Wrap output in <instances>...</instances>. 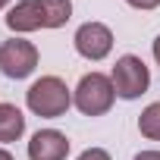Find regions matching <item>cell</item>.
Returning <instances> with one entry per match:
<instances>
[{"instance_id": "6da1fadb", "label": "cell", "mask_w": 160, "mask_h": 160, "mask_svg": "<svg viewBox=\"0 0 160 160\" xmlns=\"http://www.w3.org/2000/svg\"><path fill=\"white\" fill-rule=\"evenodd\" d=\"M72 19V0H19L7 13V28L28 35L38 28H60Z\"/></svg>"}, {"instance_id": "7a4b0ae2", "label": "cell", "mask_w": 160, "mask_h": 160, "mask_svg": "<svg viewBox=\"0 0 160 160\" xmlns=\"http://www.w3.org/2000/svg\"><path fill=\"white\" fill-rule=\"evenodd\" d=\"M25 104L35 116L41 119H57L72 107V91L66 88V82L60 75H41L38 82H32V88L25 91Z\"/></svg>"}, {"instance_id": "3957f363", "label": "cell", "mask_w": 160, "mask_h": 160, "mask_svg": "<svg viewBox=\"0 0 160 160\" xmlns=\"http://www.w3.org/2000/svg\"><path fill=\"white\" fill-rule=\"evenodd\" d=\"M116 101V88L110 82V75L104 72H88L78 78V85L72 91V104L82 116H104Z\"/></svg>"}, {"instance_id": "277c9868", "label": "cell", "mask_w": 160, "mask_h": 160, "mask_svg": "<svg viewBox=\"0 0 160 160\" xmlns=\"http://www.w3.org/2000/svg\"><path fill=\"white\" fill-rule=\"evenodd\" d=\"M110 82H113V88H116V98L135 101V98H141V94L151 88V72H148V66H144L141 57L126 53V57L116 60V66H113V72H110Z\"/></svg>"}, {"instance_id": "5b68a950", "label": "cell", "mask_w": 160, "mask_h": 160, "mask_svg": "<svg viewBox=\"0 0 160 160\" xmlns=\"http://www.w3.org/2000/svg\"><path fill=\"white\" fill-rule=\"evenodd\" d=\"M38 69V47L25 38H10L0 44V72L7 78H28Z\"/></svg>"}, {"instance_id": "8992f818", "label": "cell", "mask_w": 160, "mask_h": 160, "mask_svg": "<svg viewBox=\"0 0 160 160\" xmlns=\"http://www.w3.org/2000/svg\"><path fill=\"white\" fill-rule=\"evenodd\" d=\"M78 57H85L91 63H101L104 57H110L113 50V32L104 25V22H85L75 28V38H72Z\"/></svg>"}, {"instance_id": "52a82bcc", "label": "cell", "mask_w": 160, "mask_h": 160, "mask_svg": "<svg viewBox=\"0 0 160 160\" xmlns=\"http://www.w3.org/2000/svg\"><path fill=\"white\" fill-rule=\"evenodd\" d=\"M69 138L57 129H38L28 141V160H66Z\"/></svg>"}, {"instance_id": "ba28073f", "label": "cell", "mask_w": 160, "mask_h": 160, "mask_svg": "<svg viewBox=\"0 0 160 160\" xmlns=\"http://www.w3.org/2000/svg\"><path fill=\"white\" fill-rule=\"evenodd\" d=\"M25 132V116L16 104H0V144L19 141Z\"/></svg>"}, {"instance_id": "9c48e42d", "label": "cell", "mask_w": 160, "mask_h": 160, "mask_svg": "<svg viewBox=\"0 0 160 160\" xmlns=\"http://www.w3.org/2000/svg\"><path fill=\"white\" fill-rule=\"evenodd\" d=\"M138 132H141L144 138H151V141H160V101H154V104H148V107L141 110V116H138Z\"/></svg>"}, {"instance_id": "30bf717a", "label": "cell", "mask_w": 160, "mask_h": 160, "mask_svg": "<svg viewBox=\"0 0 160 160\" xmlns=\"http://www.w3.org/2000/svg\"><path fill=\"white\" fill-rule=\"evenodd\" d=\"M78 160H110V154L104 148H88V151L78 154Z\"/></svg>"}, {"instance_id": "8fae6325", "label": "cell", "mask_w": 160, "mask_h": 160, "mask_svg": "<svg viewBox=\"0 0 160 160\" xmlns=\"http://www.w3.org/2000/svg\"><path fill=\"white\" fill-rule=\"evenodd\" d=\"M129 7H135V10H157L160 7V0H126Z\"/></svg>"}, {"instance_id": "7c38bea8", "label": "cell", "mask_w": 160, "mask_h": 160, "mask_svg": "<svg viewBox=\"0 0 160 160\" xmlns=\"http://www.w3.org/2000/svg\"><path fill=\"white\" fill-rule=\"evenodd\" d=\"M135 160H160V151H141L135 154Z\"/></svg>"}, {"instance_id": "4fadbf2b", "label": "cell", "mask_w": 160, "mask_h": 160, "mask_svg": "<svg viewBox=\"0 0 160 160\" xmlns=\"http://www.w3.org/2000/svg\"><path fill=\"white\" fill-rule=\"evenodd\" d=\"M154 60H157V66H160V35L154 38Z\"/></svg>"}, {"instance_id": "5bb4252c", "label": "cell", "mask_w": 160, "mask_h": 160, "mask_svg": "<svg viewBox=\"0 0 160 160\" xmlns=\"http://www.w3.org/2000/svg\"><path fill=\"white\" fill-rule=\"evenodd\" d=\"M0 160H13V154H10L7 148H0Z\"/></svg>"}, {"instance_id": "9a60e30c", "label": "cell", "mask_w": 160, "mask_h": 160, "mask_svg": "<svg viewBox=\"0 0 160 160\" xmlns=\"http://www.w3.org/2000/svg\"><path fill=\"white\" fill-rule=\"evenodd\" d=\"M10 7V0H0V10H7Z\"/></svg>"}]
</instances>
